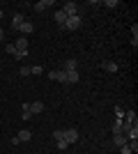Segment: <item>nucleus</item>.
I'll return each mask as SVG.
<instances>
[{
  "instance_id": "20e7f679",
  "label": "nucleus",
  "mask_w": 138,
  "mask_h": 154,
  "mask_svg": "<svg viewBox=\"0 0 138 154\" xmlns=\"http://www.w3.org/2000/svg\"><path fill=\"white\" fill-rule=\"evenodd\" d=\"M60 69L62 71H78V62H76V60H65Z\"/></svg>"
},
{
  "instance_id": "2eb2a0df",
  "label": "nucleus",
  "mask_w": 138,
  "mask_h": 154,
  "mask_svg": "<svg viewBox=\"0 0 138 154\" xmlns=\"http://www.w3.org/2000/svg\"><path fill=\"white\" fill-rule=\"evenodd\" d=\"M12 23H14V28H19L21 23H26V19H23V14H14V19H12Z\"/></svg>"
},
{
  "instance_id": "423d86ee",
  "label": "nucleus",
  "mask_w": 138,
  "mask_h": 154,
  "mask_svg": "<svg viewBox=\"0 0 138 154\" xmlns=\"http://www.w3.org/2000/svg\"><path fill=\"white\" fill-rule=\"evenodd\" d=\"M113 143H115V147H124L129 140H127L124 134H113Z\"/></svg>"
},
{
  "instance_id": "ddd939ff",
  "label": "nucleus",
  "mask_w": 138,
  "mask_h": 154,
  "mask_svg": "<svg viewBox=\"0 0 138 154\" xmlns=\"http://www.w3.org/2000/svg\"><path fill=\"white\" fill-rule=\"evenodd\" d=\"M16 138H19L21 143H28L30 138H32V131H28V129H23V131H21V134L16 136Z\"/></svg>"
},
{
  "instance_id": "412c9836",
  "label": "nucleus",
  "mask_w": 138,
  "mask_h": 154,
  "mask_svg": "<svg viewBox=\"0 0 138 154\" xmlns=\"http://www.w3.org/2000/svg\"><path fill=\"white\" fill-rule=\"evenodd\" d=\"M30 74H35V76H39V74H41V67H39V64H35V67H30Z\"/></svg>"
},
{
  "instance_id": "a211bd4d",
  "label": "nucleus",
  "mask_w": 138,
  "mask_h": 154,
  "mask_svg": "<svg viewBox=\"0 0 138 154\" xmlns=\"http://www.w3.org/2000/svg\"><path fill=\"white\" fill-rule=\"evenodd\" d=\"M127 145L131 147V154H136V152H138V140H129Z\"/></svg>"
},
{
  "instance_id": "0eeeda50",
  "label": "nucleus",
  "mask_w": 138,
  "mask_h": 154,
  "mask_svg": "<svg viewBox=\"0 0 138 154\" xmlns=\"http://www.w3.org/2000/svg\"><path fill=\"white\" fill-rule=\"evenodd\" d=\"M122 120H124V122H129L131 127H138V117H136V113H133V110H127Z\"/></svg>"
},
{
  "instance_id": "9b49d317",
  "label": "nucleus",
  "mask_w": 138,
  "mask_h": 154,
  "mask_svg": "<svg viewBox=\"0 0 138 154\" xmlns=\"http://www.w3.org/2000/svg\"><path fill=\"white\" fill-rule=\"evenodd\" d=\"M51 5H53V0H39V2L35 5V9H37V12H44V9H48Z\"/></svg>"
},
{
  "instance_id": "bb28decb",
  "label": "nucleus",
  "mask_w": 138,
  "mask_h": 154,
  "mask_svg": "<svg viewBox=\"0 0 138 154\" xmlns=\"http://www.w3.org/2000/svg\"><path fill=\"white\" fill-rule=\"evenodd\" d=\"M131 37H138V26H136V23L131 26Z\"/></svg>"
},
{
  "instance_id": "cd10ccee",
  "label": "nucleus",
  "mask_w": 138,
  "mask_h": 154,
  "mask_svg": "<svg viewBox=\"0 0 138 154\" xmlns=\"http://www.w3.org/2000/svg\"><path fill=\"white\" fill-rule=\"evenodd\" d=\"M2 37H5V32H2V28H0V42H2Z\"/></svg>"
},
{
  "instance_id": "a878e982",
  "label": "nucleus",
  "mask_w": 138,
  "mask_h": 154,
  "mask_svg": "<svg viewBox=\"0 0 138 154\" xmlns=\"http://www.w3.org/2000/svg\"><path fill=\"white\" fill-rule=\"evenodd\" d=\"M26 55H28V53H21V51H16V53H14V58H16V60H23Z\"/></svg>"
},
{
  "instance_id": "9d476101",
  "label": "nucleus",
  "mask_w": 138,
  "mask_h": 154,
  "mask_svg": "<svg viewBox=\"0 0 138 154\" xmlns=\"http://www.w3.org/2000/svg\"><path fill=\"white\" fill-rule=\"evenodd\" d=\"M67 19H69V16H67V14L62 12V9H58V12H55V21H58V23H60V28H65Z\"/></svg>"
},
{
  "instance_id": "dca6fc26",
  "label": "nucleus",
  "mask_w": 138,
  "mask_h": 154,
  "mask_svg": "<svg viewBox=\"0 0 138 154\" xmlns=\"http://www.w3.org/2000/svg\"><path fill=\"white\" fill-rule=\"evenodd\" d=\"M113 134H122V120H115V122H113Z\"/></svg>"
},
{
  "instance_id": "393cba45",
  "label": "nucleus",
  "mask_w": 138,
  "mask_h": 154,
  "mask_svg": "<svg viewBox=\"0 0 138 154\" xmlns=\"http://www.w3.org/2000/svg\"><path fill=\"white\" fill-rule=\"evenodd\" d=\"M21 113H23V120H32V113H30V110H21Z\"/></svg>"
},
{
  "instance_id": "4be33fe9",
  "label": "nucleus",
  "mask_w": 138,
  "mask_h": 154,
  "mask_svg": "<svg viewBox=\"0 0 138 154\" xmlns=\"http://www.w3.org/2000/svg\"><path fill=\"white\" fill-rule=\"evenodd\" d=\"M5 51L14 55V53H16V46H14V44H5Z\"/></svg>"
},
{
  "instance_id": "5701e85b",
  "label": "nucleus",
  "mask_w": 138,
  "mask_h": 154,
  "mask_svg": "<svg viewBox=\"0 0 138 154\" xmlns=\"http://www.w3.org/2000/svg\"><path fill=\"white\" fill-rule=\"evenodd\" d=\"M115 115H118V117H120V120H122V117H124V110L120 108V106H115Z\"/></svg>"
},
{
  "instance_id": "f257e3e1",
  "label": "nucleus",
  "mask_w": 138,
  "mask_h": 154,
  "mask_svg": "<svg viewBox=\"0 0 138 154\" xmlns=\"http://www.w3.org/2000/svg\"><path fill=\"white\" fill-rule=\"evenodd\" d=\"M81 28V16L76 14V16H69L67 19V23H65V30H78Z\"/></svg>"
},
{
  "instance_id": "f3484780",
  "label": "nucleus",
  "mask_w": 138,
  "mask_h": 154,
  "mask_svg": "<svg viewBox=\"0 0 138 154\" xmlns=\"http://www.w3.org/2000/svg\"><path fill=\"white\" fill-rule=\"evenodd\" d=\"M104 7H108V9H115V7H118V0H104Z\"/></svg>"
},
{
  "instance_id": "1a4fd4ad",
  "label": "nucleus",
  "mask_w": 138,
  "mask_h": 154,
  "mask_svg": "<svg viewBox=\"0 0 138 154\" xmlns=\"http://www.w3.org/2000/svg\"><path fill=\"white\" fill-rule=\"evenodd\" d=\"M41 110H44V101H32V103H30V113H32V117L39 115Z\"/></svg>"
},
{
  "instance_id": "f03ea898",
  "label": "nucleus",
  "mask_w": 138,
  "mask_h": 154,
  "mask_svg": "<svg viewBox=\"0 0 138 154\" xmlns=\"http://www.w3.org/2000/svg\"><path fill=\"white\" fill-rule=\"evenodd\" d=\"M62 138H65V140L72 145V143L78 140V131H76V129H67V131H62Z\"/></svg>"
},
{
  "instance_id": "aec40b11",
  "label": "nucleus",
  "mask_w": 138,
  "mask_h": 154,
  "mask_svg": "<svg viewBox=\"0 0 138 154\" xmlns=\"http://www.w3.org/2000/svg\"><path fill=\"white\" fill-rule=\"evenodd\" d=\"M55 143H58V147H60V149H67V147H69V143H67L65 138H60V140H55Z\"/></svg>"
},
{
  "instance_id": "39448f33",
  "label": "nucleus",
  "mask_w": 138,
  "mask_h": 154,
  "mask_svg": "<svg viewBox=\"0 0 138 154\" xmlns=\"http://www.w3.org/2000/svg\"><path fill=\"white\" fill-rule=\"evenodd\" d=\"M28 44H30V42H28L26 37H21V39H16V42H14L16 51H21V53H28Z\"/></svg>"
},
{
  "instance_id": "f8f14e48",
  "label": "nucleus",
  "mask_w": 138,
  "mask_h": 154,
  "mask_svg": "<svg viewBox=\"0 0 138 154\" xmlns=\"http://www.w3.org/2000/svg\"><path fill=\"white\" fill-rule=\"evenodd\" d=\"M101 67H104L106 71H111V74H115V71H118V62H111V60H106V62H101Z\"/></svg>"
},
{
  "instance_id": "7ed1b4c3",
  "label": "nucleus",
  "mask_w": 138,
  "mask_h": 154,
  "mask_svg": "<svg viewBox=\"0 0 138 154\" xmlns=\"http://www.w3.org/2000/svg\"><path fill=\"white\" fill-rule=\"evenodd\" d=\"M76 7H78V5H76V2H72V0H69V2H65V5L60 7V9H62V12H65L67 16H76V14H78V12H76Z\"/></svg>"
},
{
  "instance_id": "6e6552de",
  "label": "nucleus",
  "mask_w": 138,
  "mask_h": 154,
  "mask_svg": "<svg viewBox=\"0 0 138 154\" xmlns=\"http://www.w3.org/2000/svg\"><path fill=\"white\" fill-rule=\"evenodd\" d=\"M16 30H19L21 35H23V37H26V35H30V32L35 30V26H32V23H28V21H26V23H21V26L16 28Z\"/></svg>"
},
{
  "instance_id": "6ab92c4d",
  "label": "nucleus",
  "mask_w": 138,
  "mask_h": 154,
  "mask_svg": "<svg viewBox=\"0 0 138 154\" xmlns=\"http://www.w3.org/2000/svg\"><path fill=\"white\" fill-rule=\"evenodd\" d=\"M19 74H21L23 78H26V76H30V67H26V64H23V67L19 69Z\"/></svg>"
},
{
  "instance_id": "4468645a",
  "label": "nucleus",
  "mask_w": 138,
  "mask_h": 154,
  "mask_svg": "<svg viewBox=\"0 0 138 154\" xmlns=\"http://www.w3.org/2000/svg\"><path fill=\"white\" fill-rule=\"evenodd\" d=\"M67 83H78V71H67Z\"/></svg>"
},
{
  "instance_id": "c85d7f7f",
  "label": "nucleus",
  "mask_w": 138,
  "mask_h": 154,
  "mask_svg": "<svg viewBox=\"0 0 138 154\" xmlns=\"http://www.w3.org/2000/svg\"><path fill=\"white\" fill-rule=\"evenodd\" d=\"M2 16H5V12H2V9H0V19H2Z\"/></svg>"
},
{
  "instance_id": "b1692460",
  "label": "nucleus",
  "mask_w": 138,
  "mask_h": 154,
  "mask_svg": "<svg viewBox=\"0 0 138 154\" xmlns=\"http://www.w3.org/2000/svg\"><path fill=\"white\" fill-rule=\"evenodd\" d=\"M120 154H131V147H129V145H124V147H120Z\"/></svg>"
}]
</instances>
